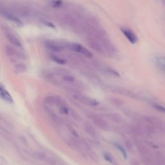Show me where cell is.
<instances>
[{"instance_id":"6da1fadb","label":"cell","mask_w":165,"mask_h":165,"mask_svg":"<svg viewBox=\"0 0 165 165\" xmlns=\"http://www.w3.org/2000/svg\"><path fill=\"white\" fill-rule=\"evenodd\" d=\"M69 47H70V48L72 51L77 52V53L79 54H81L86 56V57L89 58H92L93 57V54H92L88 49L85 48L81 44L76 43H71Z\"/></svg>"},{"instance_id":"7a4b0ae2","label":"cell","mask_w":165,"mask_h":165,"mask_svg":"<svg viewBox=\"0 0 165 165\" xmlns=\"http://www.w3.org/2000/svg\"><path fill=\"white\" fill-rule=\"evenodd\" d=\"M0 14H1L3 18H6V19L14 22V23L18 25V26H22L23 23L22 21L19 19L17 16L14 15L13 13L11 11H7L6 9H0Z\"/></svg>"},{"instance_id":"3957f363","label":"cell","mask_w":165,"mask_h":165,"mask_svg":"<svg viewBox=\"0 0 165 165\" xmlns=\"http://www.w3.org/2000/svg\"><path fill=\"white\" fill-rule=\"evenodd\" d=\"M74 98L81 103L90 107H97L100 105V103L95 99L89 97L81 95H74Z\"/></svg>"},{"instance_id":"277c9868","label":"cell","mask_w":165,"mask_h":165,"mask_svg":"<svg viewBox=\"0 0 165 165\" xmlns=\"http://www.w3.org/2000/svg\"><path fill=\"white\" fill-rule=\"evenodd\" d=\"M144 120L147 123L152 125L154 127L157 128L159 130L163 129V121L159 118L154 116H145L144 117Z\"/></svg>"},{"instance_id":"5b68a950","label":"cell","mask_w":165,"mask_h":165,"mask_svg":"<svg viewBox=\"0 0 165 165\" xmlns=\"http://www.w3.org/2000/svg\"><path fill=\"white\" fill-rule=\"evenodd\" d=\"M121 32H123L124 36L127 38L128 40L132 44L136 43L138 40L137 36L132 31H131L130 29L126 27H122Z\"/></svg>"},{"instance_id":"8992f818","label":"cell","mask_w":165,"mask_h":165,"mask_svg":"<svg viewBox=\"0 0 165 165\" xmlns=\"http://www.w3.org/2000/svg\"><path fill=\"white\" fill-rule=\"evenodd\" d=\"M93 122L95 126L97 127L100 129L107 131L109 130V124L104 119L100 117H94L93 119Z\"/></svg>"},{"instance_id":"52a82bcc","label":"cell","mask_w":165,"mask_h":165,"mask_svg":"<svg viewBox=\"0 0 165 165\" xmlns=\"http://www.w3.org/2000/svg\"><path fill=\"white\" fill-rule=\"evenodd\" d=\"M5 35L6 39H7L12 45H14V46H16V47H22V44L20 40H19V39L16 37L14 34H12V32L6 31H5Z\"/></svg>"},{"instance_id":"ba28073f","label":"cell","mask_w":165,"mask_h":165,"mask_svg":"<svg viewBox=\"0 0 165 165\" xmlns=\"http://www.w3.org/2000/svg\"><path fill=\"white\" fill-rule=\"evenodd\" d=\"M134 143L139 152L142 156L143 155H148L150 154V150L146 145H144L141 141L139 140H135Z\"/></svg>"},{"instance_id":"9c48e42d","label":"cell","mask_w":165,"mask_h":165,"mask_svg":"<svg viewBox=\"0 0 165 165\" xmlns=\"http://www.w3.org/2000/svg\"><path fill=\"white\" fill-rule=\"evenodd\" d=\"M0 97L9 103H12L13 102V99L11 94L1 84H0Z\"/></svg>"},{"instance_id":"30bf717a","label":"cell","mask_w":165,"mask_h":165,"mask_svg":"<svg viewBox=\"0 0 165 165\" xmlns=\"http://www.w3.org/2000/svg\"><path fill=\"white\" fill-rule=\"evenodd\" d=\"M112 92H114V93L121 94L123 95H124V96H128V97H130L134 98V99H137L136 95H135L132 92L128 90H126V89H124L123 88H119V87L115 88V87L113 90H112Z\"/></svg>"},{"instance_id":"8fae6325","label":"cell","mask_w":165,"mask_h":165,"mask_svg":"<svg viewBox=\"0 0 165 165\" xmlns=\"http://www.w3.org/2000/svg\"><path fill=\"white\" fill-rule=\"evenodd\" d=\"M45 44H46V47H47L49 50H50L51 51H53V52H60L63 50V47L62 46L54 41H48L46 42Z\"/></svg>"},{"instance_id":"7c38bea8","label":"cell","mask_w":165,"mask_h":165,"mask_svg":"<svg viewBox=\"0 0 165 165\" xmlns=\"http://www.w3.org/2000/svg\"><path fill=\"white\" fill-rule=\"evenodd\" d=\"M141 162L144 165H154L155 163V160L154 156L150 154L143 155L141 156Z\"/></svg>"},{"instance_id":"4fadbf2b","label":"cell","mask_w":165,"mask_h":165,"mask_svg":"<svg viewBox=\"0 0 165 165\" xmlns=\"http://www.w3.org/2000/svg\"><path fill=\"white\" fill-rule=\"evenodd\" d=\"M106 117L110 121L116 124H120L122 122V118L121 115L115 113H109L106 114Z\"/></svg>"},{"instance_id":"5bb4252c","label":"cell","mask_w":165,"mask_h":165,"mask_svg":"<svg viewBox=\"0 0 165 165\" xmlns=\"http://www.w3.org/2000/svg\"><path fill=\"white\" fill-rule=\"evenodd\" d=\"M131 132H132L135 136L137 137L143 136L144 134V130L139 125H132L130 128Z\"/></svg>"},{"instance_id":"9a60e30c","label":"cell","mask_w":165,"mask_h":165,"mask_svg":"<svg viewBox=\"0 0 165 165\" xmlns=\"http://www.w3.org/2000/svg\"><path fill=\"white\" fill-rule=\"evenodd\" d=\"M84 128L89 136H90L91 137H97V134L96 132V130H95V128L92 127L90 124L85 123L84 124Z\"/></svg>"},{"instance_id":"2e32d148","label":"cell","mask_w":165,"mask_h":165,"mask_svg":"<svg viewBox=\"0 0 165 165\" xmlns=\"http://www.w3.org/2000/svg\"><path fill=\"white\" fill-rule=\"evenodd\" d=\"M110 101L112 105L117 107H121L124 104L123 100H122L118 97H111L110 99Z\"/></svg>"},{"instance_id":"e0dca14e","label":"cell","mask_w":165,"mask_h":165,"mask_svg":"<svg viewBox=\"0 0 165 165\" xmlns=\"http://www.w3.org/2000/svg\"><path fill=\"white\" fill-rule=\"evenodd\" d=\"M50 58H51L52 61H54V62H55L56 63H58V64L65 65V64L67 63V60H66V59L59 57V56H58V55H52L50 56Z\"/></svg>"},{"instance_id":"ac0fdd59","label":"cell","mask_w":165,"mask_h":165,"mask_svg":"<svg viewBox=\"0 0 165 165\" xmlns=\"http://www.w3.org/2000/svg\"><path fill=\"white\" fill-rule=\"evenodd\" d=\"M115 147L119 151H120V153L121 154V155L123 156V157L124 158V159H127L128 155H127V150H125V148L122 147L121 145L120 144H119V143H115Z\"/></svg>"},{"instance_id":"d6986e66","label":"cell","mask_w":165,"mask_h":165,"mask_svg":"<svg viewBox=\"0 0 165 165\" xmlns=\"http://www.w3.org/2000/svg\"><path fill=\"white\" fill-rule=\"evenodd\" d=\"M124 144H125V147L127 148V150L128 151L129 153H132L134 150V146L132 144V142L130 139H127L124 141Z\"/></svg>"},{"instance_id":"ffe728a7","label":"cell","mask_w":165,"mask_h":165,"mask_svg":"<svg viewBox=\"0 0 165 165\" xmlns=\"http://www.w3.org/2000/svg\"><path fill=\"white\" fill-rule=\"evenodd\" d=\"M15 68L16 69V70L18 71L19 72H25L27 70V67L22 63H19L17 64L15 66Z\"/></svg>"},{"instance_id":"44dd1931","label":"cell","mask_w":165,"mask_h":165,"mask_svg":"<svg viewBox=\"0 0 165 165\" xmlns=\"http://www.w3.org/2000/svg\"><path fill=\"white\" fill-rule=\"evenodd\" d=\"M6 53L9 56H14L16 54V52L14 48H12L9 46H6Z\"/></svg>"},{"instance_id":"7402d4cb","label":"cell","mask_w":165,"mask_h":165,"mask_svg":"<svg viewBox=\"0 0 165 165\" xmlns=\"http://www.w3.org/2000/svg\"><path fill=\"white\" fill-rule=\"evenodd\" d=\"M153 107L156 110L159 111V112H161V113L165 114V107H163V105H161L159 104L155 103V104H153Z\"/></svg>"},{"instance_id":"603a6c76","label":"cell","mask_w":165,"mask_h":165,"mask_svg":"<svg viewBox=\"0 0 165 165\" xmlns=\"http://www.w3.org/2000/svg\"><path fill=\"white\" fill-rule=\"evenodd\" d=\"M70 112L72 117H73L75 121H81V117L80 116V115H79L76 112L74 111V110H70Z\"/></svg>"},{"instance_id":"cb8c5ba5","label":"cell","mask_w":165,"mask_h":165,"mask_svg":"<svg viewBox=\"0 0 165 165\" xmlns=\"http://www.w3.org/2000/svg\"><path fill=\"white\" fill-rule=\"evenodd\" d=\"M157 63L161 68L165 70V58H160L157 59Z\"/></svg>"},{"instance_id":"d4e9b609","label":"cell","mask_w":165,"mask_h":165,"mask_svg":"<svg viewBox=\"0 0 165 165\" xmlns=\"http://www.w3.org/2000/svg\"><path fill=\"white\" fill-rule=\"evenodd\" d=\"M63 80L68 82H73L75 81V78L70 74L63 75Z\"/></svg>"},{"instance_id":"484cf974","label":"cell","mask_w":165,"mask_h":165,"mask_svg":"<svg viewBox=\"0 0 165 165\" xmlns=\"http://www.w3.org/2000/svg\"><path fill=\"white\" fill-rule=\"evenodd\" d=\"M103 157H104V159L107 161H108V162H109L110 163H112L113 162V159H112V157L110 156V154L105 152L103 154Z\"/></svg>"},{"instance_id":"4316f807","label":"cell","mask_w":165,"mask_h":165,"mask_svg":"<svg viewBox=\"0 0 165 165\" xmlns=\"http://www.w3.org/2000/svg\"><path fill=\"white\" fill-rule=\"evenodd\" d=\"M63 3V0H54L52 2V6L55 8L61 6Z\"/></svg>"},{"instance_id":"83f0119b","label":"cell","mask_w":165,"mask_h":165,"mask_svg":"<svg viewBox=\"0 0 165 165\" xmlns=\"http://www.w3.org/2000/svg\"><path fill=\"white\" fill-rule=\"evenodd\" d=\"M107 72H108V73H110L112 75H114V76H117V77H119L120 76L119 74L116 70H114V69L110 68H108L107 69Z\"/></svg>"},{"instance_id":"f1b7e54d","label":"cell","mask_w":165,"mask_h":165,"mask_svg":"<svg viewBox=\"0 0 165 165\" xmlns=\"http://www.w3.org/2000/svg\"><path fill=\"white\" fill-rule=\"evenodd\" d=\"M43 23L46 26H47V27H50V28H55V25L53 24V23H52L50 21H45L43 22Z\"/></svg>"},{"instance_id":"f546056e","label":"cell","mask_w":165,"mask_h":165,"mask_svg":"<svg viewBox=\"0 0 165 165\" xmlns=\"http://www.w3.org/2000/svg\"><path fill=\"white\" fill-rule=\"evenodd\" d=\"M131 164L132 165H141L140 163H139L137 161L135 160V159H133V160L131 161Z\"/></svg>"}]
</instances>
